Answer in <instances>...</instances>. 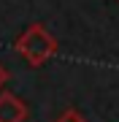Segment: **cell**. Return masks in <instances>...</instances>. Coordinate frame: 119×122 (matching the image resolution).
Returning <instances> with one entry per match:
<instances>
[{"instance_id":"obj_4","label":"cell","mask_w":119,"mask_h":122,"mask_svg":"<svg viewBox=\"0 0 119 122\" xmlns=\"http://www.w3.org/2000/svg\"><path fill=\"white\" fill-rule=\"evenodd\" d=\"M8 81H11V73H8V68H5L3 62H0V90H3Z\"/></svg>"},{"instance_id":"obj_1","label":"cell","mask_w":119,"mask_h":122,"mask_svg":"<svg viewBox=\"0 0 119 122\" xmlns=\"http://www.w3.org/2000/svg\"><path fill=\"white\" fill-rule=\"evenodd\" d=\"M14 49L30 68H41L57 54V38L46 30L41 22L30 25L27 30L14 41Z\"/></svg>"},{"instance_id":"obj_2","label":"cell","mask_w":119,"mask_h":122,"mask_svg":"<svg viewBox=\"0 0 119 122\" xmlns=\"http://www.w3.org/2000/svg\"><path fill=\"white\" fill-rule=\"evenodd\" d=\"M27 119V103L14 92L0 90V122H24Z\"/></svg>"},{"instance_id":"obj_3","label":"cell","mask_w":119,"mask_h":122,"mask_svg":"<svg viewBox=\"0 0 119 122\" xmlns=\"http://www.w3.org/2000/svg\"><path fill=\"white\" fill-rule=\"evenodd\" d=\"M54 122H87V119H84V117H81L79 111H73V109H68L65 114H60V117L54 119Z\"/></svg>"}]
</instances>
